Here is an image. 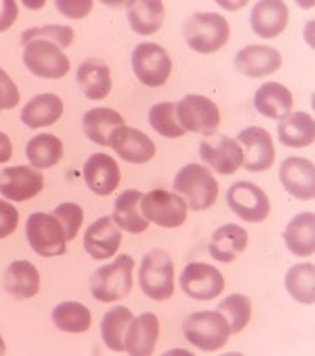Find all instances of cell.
<instances>
[{"label":"cell","instance_id":"cell-1","mask_svg":"<svg viewBox=\"0 0 315 356\" xmlns=\"http://www.w3.org/2000/svg\"><path fill=\"white\" fill-rule=\"evenodd\" d=\"M184 38L196 53L211 54L219 51L230 39V24L216 12H196L184 24Z\"/></svg>","mask_w":315,"mask_h":356},{"label":"cell","instance_id":"cell-2","mask_svg":"<svg viewBox=\"0 0 315 356\" xmlns=\"http://www.w3.org/2000/svg\"><path fill=\"white\" fill-rule=\"evenodd\" d=\"M174 191L186 197V204L192 211H204L218 200L219 184L210 169L201 164H187L177 172Z\"/></svg>","mask_w":315,"mask_h":356},{"label":"cell","instance_id":"cell-3","mask_svg":"<svg viewBox=\"0 0 315 356\" xmlns=\"http://www.w3.org/2000/svg\"><path fill=\"white\" fill-rule=\"evenodd\" d=\"M133 259L120 255L115 262L103 265L90 279L92 296L100 302H115L127 298L133 286Z\"/></svg>","mask_w":315,"mask_h":356},{"label":"cell","instance_id":"cell-4","mask_svg":"<svg viewBox=\"0 0 315 356\" xmlns=\"http://www.w3.org/2000/svg\"><path fill=\"white\" fill-rule=\"evenodd\" d=\"M142 292L152 300H167L174 296V262L165 250L145 253L139 270Z\"/></svg>","mask_w":315,"mask_h":356},{"label":"cell","instance_id":"cell-5","mask_svg":"<svg viewBox=\"0 0 315 356\" xmlns=\"http://www.w3.org/2000/svg\"><path fill=\"white\" fill-rule=\"evenodd\" d=\"M184 336L203 351L221 350L230 338V324L219 311L194 312L184 321Z\"/></svg>","mask_w":315,"mask_h":356},{"label":"cell","instance_id":"cell-6","mask_svg":"<svg viewBox=\"0 0 315 356\" xmlns=\"http://www.w3.org/2000/svg\"><path fill=\"white\" fill-rule=\"evenodd\" d=\"M22 61L31 73L46 80H58L68 74L71 63L62 49L47 39H33L24 44Z\"/></svg>","mask_w":315,"mask_h":356},{"label":"cell","instance_id":"cell-7","mask_svg":"<svg viewBox=\"0 0 315 356\" xmlns=\"http://www.w3.org/2000/svg\"><path fill=\"white\" fill-rule=\"evenodd\" d=\"M179 125L189 132L211 136L218 130L221 115L214 102L203 95H187L176 105Z\"/></svg>","mask_w":315,"mask_h":356},{"label":"cell","instance_id":"cell-8","mask_svg":"<svg viewBox=\"0 0 315 356\" xmlns=\"http://www.w3.org/2000/svg\"><path fill=\"white\" fill-rule=\"evenodd\" d=\"M26 236L33 250L41 257L66 253V235L61 223L51 213H33L27 218Z\"/></svg>","mask_w":315,"mask_h":356},{"label":"cell","instance_id":"cell-9","mask_svg":"<svg viewBox=\"0 0 315 356\" xmlns=\"http://www.w3.org/2000/svg\"><path fill=\"white\" fill-rule=\"evenodd\" d=\"M132 68L140 83L151 88H159L171 76L172 59L160 44L140 42L132 53Z\"/></svg>","mask_w":315,"mask_h":356},{"label":"cell","instance_id":"cell-10","mask_svg":"<svg viewBox=\"0 0 315 356\" xmlns=\"http://www.w3.org/2000/svg\"><path fill=\"white\" fill-rule=\"evenodd\" d=\"M187 204L176 193L153 189L142 196L140 211L145 220L162 228H177L187 218Z\"/></svg>","mask_w":315,"mask_h":356},{"label":"cell","instance_id":"cell-11","mask_svg":"<svg viewBox=\"0 0 315 356\" xmlns=\"http://www.w3.org/2000/svg\"><path fill=\"white\" fill-rule=\"evenodd\" d=\"M199 156L211 169L223 176L235 174L245 161L241 145L235 138L221 134H211L203 138L199 144Z\"/></svg>","mask_w":315,"mask_h":356},{"label":"cell","instance_id":"cell-12","mask_svg":"<svg viewBox=\"0 0 315 356\" xmlns=\"http://www.w3.org/2000/svg\"><path fill=\"white\" fill-rule=\"evenodd\" d=\"M228 204L236 215L248 223H259L270 215V200L259 186L250 181H239L228 189Z\"/></svg>","mask_w":315,"mask_h":356},{"label":"cell","instance_id":"cell-13","mask_svg":"<svg viewBox=\"0 0 315 356\" xmlns=\"http://www.w3.org/2000/svg\"><path fill=\"white\" fill-rule=\"evenodd\" d=\"M184 294L196 300H212L224 291V277L214 265L192 262L180 274Z\"/></svg>","mask_w":315,"mask_h":356},{"label":"cell","instance_id":"cell-14","mask_svg":"<svg viewBox=\"0 0 315 356\" xmlns=\"http://www.w3.org/2000/svg\"><path fill=\"white\" fill-rule=\"evenodd\" d=\"M239 144L243 145V168L251 172L269 171L275 162V147L270 132L262 127H248L238 134Z\"/></svg>","mask_w":315,"mask_h":356},{"label":"cell","instance_id":"cell-15","mask_svg":"<svg viewBox=\"0 0 315 356\" xmlns=\"http://www.w3.org/2000/svg\"><path fill=\"white\" fill-rule=\"evenodd\" d=\"M108 145L130 164H145L155 156V144L142 130L132 127H118L110 134Z\"/></svg>","mask_w":315,"mask_h":356},{"label":"cell","instance_id":"cell-16","mask_svg":"<svg viewBox=\"0 0 315 356\" xmlns=\"http://www.w3.org/2000/svg\"><path fill=\"white\" fill-rule=\"evenodd\" d=\"M44 188V176L29 165H14L2 171L0 195L12 201H26L37 196Z\"/></svg>","mask_w":315,"mask_h":356},{"label":"cell","instance_id":"cell-17","mask_svg":"<svg viewBox=\"0 0 315 356\" xmlns=\"http://www.w3.org/2000/svg\"><path fill=\"white\" fill-rule=\"evenodd\" d=\"M280 181L287 193L302 201L315 197V165L304 157H289L280 165Z\"/></svg>","mask_w":315,"mask_h":356},{"label":"cell","instance_id":"cell-18","mask_svg":"<svg viewBox=\"0 0 315 356\" xmlns=\"http://www.w3.org/2000/svg\"><path fill=\"white\" fill-rule=\"evenodd\" d=\"M280 66L282 54L270 46H246L235 58V68L250 78L269 76L277 73Z\"/></svg>","mask_w":315,"mask_h":356},{"label":"cell","instance_id":"cell-19","mask_svg":"<svg viewBox=\"0 0 315 356\" xmlns=\"http://www.w3.org/2000/svg\"><path fill=\"white\" fill-rule=\"evenodd\" d=\"M121 243V232L112 216H101L88 227L85 233V250L94 260H106L113 257Z\"/></svg>","mask_w":315,"mask_h":356},{"label":"cell","instance_id":"cell-20","mask_svg":"<svg viewBox=\"0 0 315 356\" xmlns=\"http://www.w3.org/2000/svg\"><path fill=\"white\" fill-rule=\"evenodd\" d=\"M86 186L98 196H110L120 184V168L113 157L93 154L83 168Z\"/></svg>","mask_w":315,"mask_h":356},{"label":"cell","instance_id":"cell-21","mask_svg":"<svg viewBox=\"0 0 315 356\" xmlns=\"http://www.w3.org/2000/svg\"><path fill=\"white\" fill-rule=\"evenodd\" d=\"M289 24V7L280 0H263L251 10V27L263 39L280 35Z\"/></svg>","mask_w":315,"mask_h":356},{"label":"cell","instance_id":"cell-22","mask_svg":"<svg viewBox=\"0 0 315 356\" xmlns=\"http://www.w3.org/2000/svg\"><path fill=\"white\" fill-rule=\"evenodd\" d=\"M160 324L153 312H145L132 319L125 334V351L133 356L152 355L159 339Z\"/></svg>","mask_w":315,"mask_h":356},{"label":"cell","instance_id":"cell-23","mask_svg":"<svg viewBox=\"0 0 315 356\" xmlns=\"http://www.w3.org/2000/svg\"><path fill=\"white\" fill-rule=\"evenodd\" d=\"M293 106V97L287 86L277 81L263 83L255 93V108L263 117L283 120L290 115Z\"/></svg>","mask_w":315,"mask_h":356},{"label":"cell","instance_id":"cell-24","mask_svg":"<svg viewBox=\"0 0 315 356\" xmlns=\"http://www.w3.org/2000/svg\"><path fill=\"white\" fill-rule=\"evenodd\" d=\"M76 80L81 92L90 100H103L112 92V73L108 65L98 58L81 63L76 71Z\"/></svg>","mask_w":315,"mask_h":356},{"label":"cell","instance_id":"cell-25","mask_svg":"<svg viewBox=\"0 0 315 356\" xmlns=\"http://www.w3.org/2000/svg\"><path fill=\"white\" fill-rule=\"evenodd\" d=\"M248 245V232L239 225L230 223L218 228L210 243V255L223 264L233 262Z\"/></svg>","mask_w":315,"mask_h":356},{"label":"cell","instance_id":"cell-26","mask_svg":"<svg viewBox=\"0 0 315 356\" xmlns=\"http://www.w3.org/2000/svg\"><path fill=\"white\" fill-rule=\"evenodd\" d=\"M65 112L61 98L53 93H42L27 102L22 108L21 118L29 129H41V127L54 125Z\"/></svg>","mask_w":315,"mask_h":356},{"label":"cell","instance_id":"cell-27","mask_svg":"<svg viewBox=\"0 0 315 356\" xmlns=\"http://www.w3.org/2000/svg\"><path fill=\"white\" fill-rule=\"evenodd\" d=\"M41 286V275L37 268L27 260H15L7 267L3 275V287L17 299L34 298Z\"/></svg>","mask_w":315,"mask_h":356},{"label":"cell","instance_id":"cell-28","mask_svg":"<svg viewBox=\"0 0 315 356\" xmlns=\"http://www.w3.org/2000/svg\"><path fill=\"white\" fill-rule=\"evenodd\" d=\"M142 196L144 195L137 189H127L117 197L112 220L121 230L137 235V233H144L148 228V221L140 211Z\"/></svg>","mask_w":315,"mask_h":356},{"label":"cell","instance_id":"cell-29","mask_svg":"<svg viewBox=\"0 0 315 356\" xmlns=\"http://www.w3.org/2000/svg\"><path fill=\"white\" fill-rule=\"evenodd\" d=\"M287 248L297 257H310L315 252V215L300 213L283 232Z\"/></svg>","mask_w":315,"mask_h":356},{"label":"cell","instance_id":"cell-30","mask_svg":"<svg viewBox=\"0 0 315 356\" xmlns=\"http://www.w3.org/2000/svg\"><path fill=\"white\" fill-rule=\"evenodd\" d=\"M124 125V117L108 106H98V108L86 112L83 117V130H85L86 137L101 147L108 145L110 134Z\"/></svg>","mask_w":315,"mask_h":356},{"label":"cell","instance_id":"cell-31","mask_svg":"<svg viewBox=\"0 0 315 356\" xmlns=\"http://www.w3.org/2000/svg\"><path fill=\"white\" fill-rule=\"evenodd\" d=\"M127 15L130 27L140 35H152L162 27L165 9L159 0H139L128 2Z\"/></svg>","mask_w":315,"mask_h":356},{"label":"cell","instance_id":"cell-32","mask_svg":"<svg viewBox=\"0 0 315 356\" xmlns=\"http://www.w3.org/2000/svg\"><path fill=\"white\" fill-rule=\"evenodd\" d=\"M278 138L287 147H307L314 144L315 122L305 112H295L280 120Z\"/></svg>","mask_w":315,"mask_h":356},{"label":"cell","instance_id":"cell-33","mask_svg":"<svg viewBox=\"0 0 315 356\" xmlns=\"http://www.w3.org/2000/svg\"><path fill=\"white\" fill-rule=\"evenodd\" d=\"M62 142L53 134H39L27 142L26 156L35 169H49L61 161Z\"/></svg>","mask_w":315,"mask_h":356},{"label":"cell","instance_id":"cell-34","mask_svg":"<svg viewBox=\"0 0 315 356\" xmlns=\"http://www.w3.org/2000/svg\"><path fill=\"white\" fill-rule=\"evenodd\" d=\"M132 319V311L125 306H115L105 312L101 319V338L110 350L125 351V334Z\"/></svg>","mask_w":315,"mask_h":356},{"label":"cell","instance_id":"cell-35","mask_svg":"<svg viewBox=\"0 0 315 356\" xmlns=\"http://www.w3.org/2000/svg\"><path fill=\"white\" fill-rule=\"evenodd\" d=\"M53 323L65 333H85L92 326V312L80 302L66 300L54 307Z\"/></svg>","mask_w":315,"mask_h":356},{"label":"cell","instance_id":"cell-36","mask_svg":"<svg viewBox=\"0 0 315 356\" xmlns=\"http://www.w3.org/2000/svg\"><path fill=\"white\" fill-rule=\"evenodd\" d=\"M285 287L289 294L302 304L315 302V267L314 264L293 265L285 275Z\"/></svg>","mask_w":315,"mask_h":356},{"label":"cell","instance_id":"cell-37","mask_svg":"<svg viewBox=\"0 0 315 356\" xmlns=\"http://www.w3.org/2000/svg\"><path fill=\"white\" fill-rule=\"evenodd\" d=\"M218 311L230 324V333H241L251 319V300L248 296L231 294L218 304Z\"/></svg>","mask_w":315,"mask_h":356},{"label":"cell","instance_id":"cell-38","mask_svg":"<svg viewBox=\"0 0 315 356\" xmlns=\"http://www.w3.org/2000/svg\"><path fill=\"white\" fill-rule=\"evenodd\" d=\"M148 124L157 134L167 138L182 137L186 130L179 125L176 115V104L171 102H162V104L153 105L148 112Z\"/></svg>","mask_w":315,"mask_h":356},{"label":"cell","instance_id":"cell-39","mask_svg":"<svg viewBox=\"0 0 315 356\" xmlns=\"http://www.w3.org/2000/svg\"><path fill=\"white\" fill-rule=\"evenodd\" d=\"M33 39H47V41L58 44L61 49H66V47L71 46L74 39V31L71 29L69 26H54V24H49V26L42 27H33V29L24 31L21 35L22 46L27 44Z\"/></svg>","mask_w":315,"mask_h":356},{"label":"cell","instance_id":"cell-40","mask_svg":"<svg viewBox=\"0 0 315 356\" xmlns=\"http://www.w3.org/2000/svg\"><path fill=\"white\" fill-rule=\"evenodd\" d=\"M51 215L61 223L62 230H65L66 240L76 238L78 232H80L83 223V209L76 203H62L51 211Z\"/></svg>","mask_w":315,"mask_h":356},{"label":"cell","instance_id":"cell-41","mask_svg":"<svg viewBox=\"0 0 315 356\" xmlns=\"http://www.w3.org/2000/svg\"><path fill=\"white\" fill-rule=\"evenodd\" d=\"M21 102L17 86L10 80L9 74L0 68V110H10Z\"/></svg>","mask_w":315,"mask_h":356},{"label":"cell","instance_id":"cell-42","mask_svg":"<svg viewBox=\"0 0 315 356\" xmlns=\"http://www.w3.org/2000/svg\"><path fill=\"white\" fill-rule=\"evenodd\" d=\"M54 6L65 17L69 19L86 17L93 9L92 0H56Z\"/></svg>","mask_w":315,"mask_h":356},{"label":"cell","instance_id":"cell-43","mask_svg":"<svg viewBox=\"0 0 315 356\" xmlns=\"http://www.w3.org/2000/svg\"><path fill=\"white\" fill-rule=\"evenodd\" d=\"M19 225V211L7 201L0 200V238L12 235Z\"/></svg>","mask_w":315,"mask_h":356},{"label":"cell","instance_id":"cell-44","mask_svg":"<svg viewBox=\"0 0 315 356\" xmlns=\"http://www.w3.org/2000/svg\"><path fill=\"white\" fill-rule=\"evenodd\" d=\"M19 9L14 0H0V33H6L17 21Z\"/></svg>","mask_w":315,"mask_h":356},{"label":"cell","instance_id":"cell-45","mask_svg":"<svg viewBox=\"0 0 315 356\" xmlns=\"http://www.w3.org/2000/svg\"><path fill=\"white\" fill-rule=\"evenodd\" d=\"M12 157V144L7 134L0 132V164H6Z\"/></svg>","mask_w":315,"mask_h":356},{"label":"cell","instance_id":"cell-46","mask_svg":"<svg viewBox=\"0 0 315 356\" xmlns=\"http://www.w3.org/2000/svg\"><path fill=\"white\" fill-rule=\"evenodd\" d=\"M24 3H26V7H31V9H39V7L44 6V0H41V2H27V0H24Z\"/></svg>","mask_w":315,"mask_h":356},{"label":"cell","instance_id":"cell-47","mask_svg":"<svg viewBox=\"0 0 315 356\" xmlns=\"http://www.w3.org/2000/svg\"><path fill=\"white\" fill-rule=\"evenodd\" d=\"M3 353H6V343H3L2 336H0V355H3Z\"/></svg>","mask_w":315,"mask_h":356}]
</instances>
